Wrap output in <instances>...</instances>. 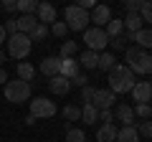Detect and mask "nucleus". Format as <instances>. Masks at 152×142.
<instances>
[{
  "mask_svg": "<svg viewBox=\"0 0 152 142\" xmlns=\"http://www.w3.org/2000/svg\"><path fill=\"white\" fill-rule=\"evenodd\" d=\"M8 41V33H5V26H0V46Z\"/></svg>",
  "mask_w": 152,
  "mask_h": 142,
  "instance_id": "44",
  "label": "nucleus"
},
{
  "mask_svg": "<svg viewBox=\"0 0 152 142\" xmlns=\"http://www.w3.org/2000/svg\"><path fill=\"white\" fill-rule=\"evenodd\" d=\"M79 74H81V66H79L76 59H61V76H66L71 81V79L79 76Z\"/></svg>",
  "mask_w": 152,
  "mask_h": 142,
  "instance_id": "16",
  "label": "nucleus"
},
{
  "mask_svg": "<svg viewBox=\"0 0 152 142\" xmlns=\"http://www.w3.org/2000/svg\"><path fill=\"white\" fill-rule=\"evenodd\" d=\"M3 8H5V13L18 10V0H3Z\"/></svg>",
  "mask_w": 152,
  "mask_h": 142,
  "instance_id": "41",
  "label": "nucleus"
},
{
  "mask_svg": "<svg viewBox=\"0 0 152 142\" xmlns=\"http://www.w3.org/2000/svg\"><path fill=\"white\" fill-rule=\"evenodd\" d=\"M38 23H41V26H48V23H51V26H53V23H56V8L53 5H51V3H38Z\"/></svg>",
  "mask_w": 152,
  "mask_h": 142,
  "instance_id": "13",
  "label": "nucleus"
},
{
  "mask_svg": "<svg viewBox=\"0 0 152 142\" xmlns=\"http://www.w3.org/2000/svg\"><path fill=\"white\" fill-rule=\"evenodd\" d=\"M114 142H140V135H137L134 127H122V130H117V140Z\"/></svg>",
  "mask_w": 152,
  "mask_h": 142,
  "instance_id": "21",
  "label": "nucleus"
},
{
  "mask_svg": "<svg viewBox=\"0 0 152 142\" xmlns=\"http://www.w3.org/2000/svg\"><path fill=\"white\" fill-rule=\"evenodd\" d=\"M117 140V127L114 124H102L96 130V142H114Z\"/></svg>",
  "mask_w": 152,
  "mask_h": 142,
  "instance_id": "19",
  "label": "nucleus"
},
{
  "mask_svg": "<svg viewBox=\"0 0 152 142\" xmlns=\"http://www.w3.org/2000/svg\"><path fill=\"white\" fill-rule=\"evenodd\" d=\"M112 119H114V112H112V109H99V122L112 124Z\"/></svg>",
  "mask_w": 152,
  "mask_h": 142,
  "instance_id": "39",
  "label": "nucleus"
},
{
  "mask_svg": "<svg viewBox=\"0 0 152 142\" xmlns=\"http://www.w3.org/2000/svg\"><path fill=\"white\" fill-rule=\"evenodd\" d=\"M5 99L13 104H23L31 99V84L28 81H20V79H15V81H8L5 84Z\"/></svg>",
  "mask_w": 152,
  "mask_h": 142,
  "instance_id": "6",
  "label": "nucleus"
},
{
  "mask_svg": "<svg viewBox=\"0 0 152 142\" xmlns=\"http://www.w3.org/2000/svg\"><path fill=\"white\" fill-rule=\"evenodd\" d=\"M31 48H33V41L28 38V36H23V33H15V36L8 38V56H10V59H18V61L28 59Z\"/></svg>",
  "mask_w": 152,
  "mask_h": 142,
  "instance_id": "3",
  "label": "nucleus"
},
{
  "mask_svg": "<svg viewBox=\"0 0 152 142\" xmlns=\"http://www.w3.org/2000/svg\"><path fill=\"white\" fill-rule=\"evenodd\" d=\"M3 64H5V51L0 48V69H3Z\"/></svg>",
  "mask_w": 152,
  "mask_h": 142,
  "instance_id": "45",
  "label": "nucleus"
},
{
  "mask_svg": "<svg viewBox=\"0 0 152 142\" xmlns=\"http://www.w3.org/2000/svg\"><path fill=\"white\" fill-rule=\"evenodd\" d=\"M140 18H142V23H152V3H145L142 5V10H140Z\"/></svg>",
  "mask_w": 152,
  "mask_h": 142,
  "instance_id": "37",
  "label": "nucleus"
},
{
  "mask_svg": "<svg viewBox=\"0 0 152 142\" xmlns=\"http://www.w3.org/2000/svg\"><path fill=\"white\" fill-rule=\"evenodd\" d=\"M114 66H117V56H114L112 51H102V53H99V69L102 71H112Z\"/></svg>",
  "mask_w": 152,
  "mask_h": 142,
  "instance_id": "22",
  "label": "nucleus"
},
{
  "mask_svg": "<svg viewBox=\"0 0 152 142\" xmlns=\"http://www.w3.org/2000/svg\"><path fill=\"white\" fill-rule=\"evenodd\" d=\"M66 142H86V135H84V130L71 127V130L66 132Z\"/></svg>",
  "mask_w": 152,
  "mask_h": 142,
  "instance_id": "31",
  "label": "nucleus"
},
{
  "mask_svg": "<svg viewBox=\"0 0 152 142\" xmlns=\"http://www.w3.org/2000/svg\"><path fill=\"white\" fill-rule=\"evenodd\" d=\"M48 33H51V31H48V26H41V23H38L28 38H31V41H46V36H48Z\"/></svg>",
  "mask_w": 152,
  "mask_h": 142,
  "instance_id": "29",
  "label": "nucleus"
},
{
  "mask_svg": "<svg viewBox=\"0 0 152 142\" xmlns=\"http://www.w3.org/2000/svg\"><path fill=\"white\" fill-rule=\"evenodd\" d=\"M107 81H109V91H114V94H127V91H132V89H134L137 79H134V74L129 71V66L117 64L112 71H109Z\"/></svg>",
  "mask_w": 152,
  "mask_h": 142,
  "instance_id": "1",
  "label": "nucleus"
},
{
  "mask_svg": "<svg viewBox=\"0 0 152 142\" xmlns=\"http://www.w3.org/2000/svg\"><path fill=\"white\" fill-rule=\"evenodd\" d=\"M134 117H142V119H152V107L150 104H134Z\"/></svg>",
  "mask_w": 152,
  "mask_h": 142,
  "instance_id": "30",
  "label": "nucleus"
},
{
  "mask_svg": "<svg viewBox=\"0 0 152 142\" xmlns=\"http://www.w3.org/2000/svg\"><path fill=\"white\" fill-rule=\"evenodd\" d=\"M122 23H124V28H127V33H129V36H132V33H137V31H142V28H145V23H142V18L137 15V13H129V15H127V18H124Z\"/></svg>",
  "mask_w": 152,
  "mask_h": 142,
  "instance_id": "20",
  "label": "nucleus"
},
{
  "mask_svg": "<svg viewBox=\"0 0 152 142\" xmlns=\"http://www.w3.org/2000/svg\"><path fill=\"white\" fill-rule=\"evenodd\" d=\"M15 23H18V33H23V36H31L33 28L38 26V18H36V15H20Z\"/></svg>",
  "mask_w": 152,
  "mask_h": 142,
  "instance_id": "18",
  "label": "nucleus"
},
{
  "mask_svg": "<svg viewBox=\"0 0 152 142\" xmlns=\"http://www.w3.org/2000/svg\"><path fill=\"white\" fill-rule=\"evenodd\" d=\"M142 5H145L142 0H127V3H124V8H127V15H129V13H137V15H140Z\"/></svg>",
  "mask_w": 152,
  "mask_h": 142,
  "instance_id": "35",
  "label": "nucleus"
},
{
  "mask_svg": "<svg viewBox=\"0 0 152 142\" xmlns=\"http://www.w3.org/2000/svg\"><path fill=\"white\" fill-rule=\"evenodd\" d=\"M56 112H58L56 109V102H51V99H46V97L31 99V117H36V119H48Z\"/></svg>",
  "mask_w": 152,
  "mask_h": 142,
  "instance_id": "7",
  "label": "nucleus"
},
{
  "mask_svg": "<svg viewBox=\"0 0 152 142\" xmlns=\"http://www.w3.org/2000/svg\"><path fill=\"white\" fill-rule=\"evenodd\" d=\"M64 119H66V122H79V119H81V107L69 104V107L64 109Z\"/></svg>",
  "mask_w": 152,
  "mask_h": 142,
  "instance_id": "26",
  "label": "nucleus"
},
{
  "mask_svg": "<svg viewBox=\"0 0 152 142\" xmlns=\"http://www.w3.org/2000/svg\"><path fill=\"white\" fill-rule=\"evenodd\" d=\"M124 53H127V66H129L132 74H145V76L150 74L152 76V56L147 51L137 48V46H129Z\"/></svg>",
  "mask_w": 152,
  "mask_h": 142,
  "instance_id": "2",
  "label": "nucleus"
},
{
  "mask_svg": "<svg viewBox=\"0 0 152 142\" xmlns=\"http://www.w3.org/2000/svg\"><path fill=\"white\" fill-rule=\"evenodd\" d=\"M127 36V41H134L137 43V48H142V51H147V48H152V28H142V31H137V33H124Z\"/></svg>",
  "mask_w": 152,
  "mask_h": 142,
  "instance_id": "10",
  "label": "nucleus"
},
{
  "mask_svg": "<svg viewBox=\"0 0 152 142\" xmlns=\"http://www.w3.org/2000/svg\"><path fill=\"white\" fill-rule=\"evenodd\" d=\"M81 119L86 122V124L99 122V109L94 107V104H84V107H81Z\"/></svg>",
  "mask_w": 152,
  "mask_h": 142,
  "instance_id": "23",
  "label": "nucleus"
},
{
  "mask_svg": "<svg viewBox=\"0 0 152 142\" xmlns=\"http://www.w3.org/2000/svg\"><path fill=\"white\" fill-rule=\"evenodd\" d=\"M48 31H51V33H53L56 38H64V36H66V31H69V28H66V23H64V20H56V23H53V26H51V28H48Z\"/></svg>",
  "mask_w": 152,
  "mask_h": 142,
  "instance_id": "34",
  "label": "nucleus"
},
{
  "mask_svg": "<svg viewBox=\"0 0 152 142\" xmlns=\"http://www.w3.org/2000/svg\"><path fill=\"white\" fill-rule=\"evenodd\" d=\"M91 104L96 107V109H109L112 104H117V94L109 91V89H96V91H94Z\"/></svg>",
  "mask_w": 152,
  "mask_h": 142,
  "instance_id": "9",
  "label": "nucleus"
},
{
  "mask_svg": "<svg viewBox=\"0 0 152 142\" xmlns=\"http://www.w3.org/2000/svg\"><path fill=\"white\" fill-rule=\"evenodd\" d=\"M104 33H107L109 38H117V36L124 33V23H122V20H109L107 28H104Z\"/></svg>",
  "mask_w": 152,
  "mask_h": 142,
  "instance_id": "25",
  "label": "nucleus"
},
{
  "mask_svg": "<svg viewBox=\"0 0 152 142\" xmlns=\"http://www.w3.org/2000/svg\"><path fill=\"white\" fill-rule=\"evenodd\" d=\"M129 94H132V99H134L137 104H150L152 102V89H150L147 81H137L134 89H132Z\"/></svg>",
  "mask_w": 152,
  "mask_h": 142,
  "instance_id": "12",
  "label": "nucleus"
},
{
  "mask_svg": "<svg viewBox=\"0 0 152 142\" xmlns=\"http://www.w3.org/2000/svg\"><path fill=\"white\" fill-rule=\"evenodd\" d=\"M89 20L94 23V28H107V23L112 20V10H109V5L96 3L94 10H91V15H89Z\"/></svg>",
  "mask_w": 152,
  "mask_h": 142,
  "instance_id": "8",
  "label": "nucleus"
},
{
  "mask_svg": "<svg viewBox=\"0 0 152 142\" xmlns=\"http://www.w3.org/2000/svg\"><path fill=\"white\" fill-rule=\"evenodd\" d=\"M84 41H86V51H94V53H102L109 46V36L104 33V28H86L84 31Z\"/></svg>",
  "mask_w": 152,
  "mask_h": 142,
  "instance_id": "5",
  "label": "nucleus"
},
{
  "mask_svg": "<svg viewBox=\"0 0 152 142\" xmlns=\"http://www.w3.org/2000/svg\"><path fill=\"white\" fill-rule=\"evenodd\" d=\"M71 86H79V89L89 86V76H86V74H84V71H81L79 76H74V79H71Z\"/></svg>",
  "mask_w": 152,
  "mask_h": 142,
  "instance_id": "36",
  "label": "nucleus"
},
{
  "mask_svg": "<svg viewBox=\"0 0 152 142\" xmlns=\"http://www.w3.org/2000/svg\"><path fill=\"white\" fill-rule=\"evenodd\" d=\"M48 89H51V94H56V97H64V94H69V89H71V81L66 76H53L48 81Z\"/></svg>",
  "mask_w": 152,
  "mask_h": 142,
  "instance_id": "15",
  "label": "nucleus"
},
{
  "mask_svg": "<svg viewBox=\"0 0 152 142\" xmlns=\"http://www.w3.org/2000/svg\"><path fill=\"white\" fill-rule=\"evenodd\" d=\"M41 74L48 79L58 76L61 74V56H46L43 61H41Z\"/></svg>",
  "mask_w": 152,
  "mask_h": 142,
  "instance_id": "11",
  "label": "nucleus"
},
{
  "mask_svg": "<svg viewBox=\"0 0 152 142\" xmlns=\"http://www.w3.org/2000/svg\"><path fill=\"white\" fill-rule=\"evenodd\" d=\"M76 61H79V66H81V69H86V71L99 69V53H94V51H84Z\"/></svg>",
  "mask_w": 152,
  "mask_h": 142,
  "instance_id": "17",
  "label": "nucleus"
},
{
  "mask_svg": "<svg viewBox=\"0 0 152 142\" xmlns=\"http://www.w3.org/2000/svg\"><path fill=\"white\" fill-rule=\"evenodd\" d=\"M76 41H64L61 43V59H74V53H76Z\"/></svg>",
  "mask_w": 152,
  "mask_h": 142,
  "instance_id": "28",
  "label": "nucleus"
},
{
  "mask_svg": "<svg viewBox=\"0 0 152 142\" xmlns=\"http://www.w3.org/2000/svg\"><path fill=\"white\" fill-rule=\"evenodd\" d=\"M147 84H150V89H152V76H150V81H147Z\"/></svg>",
  "mask_w": 152,
  "mask_h": 142,
  "instance_id": "46",
  "label": "nucleus"
},
{
  "mask_svg": "<svg viewBox=\"0 0 152 142\" xmlns=\"http://www.w3.org/2000/svg\"><path fill=\"white\" fill-rule=\"evenodd\" d=\"M94 91H96L94 86H84V89H81V102H84V104H91V99H94Z\"/></svg>",
  "mask_w": 152,
  "mask_h": 142,
  "instance_id": "38",
  "label": "nucleus"
},
{
  "mask_svg": "<svg viewBox=\"0 0 152 142\" xmlns=\"http://www.w3.org/2000/svg\"><path fill=\"white\" fill-rule=\"evenodd\" d=\"M134 130H137V135H140V137H150V140H152V119L140 122V124H137Z\"/></svg>",
  "mask_w": 152,
  "mask_h": 142,
  "instance_id": "32",
  "label": "nucleus"
},
{
  "mask_svg": "<svg viewBox=\"0 0 152 142\" xmlns=\"http://www.w3.org/2000/svg\"><path fill=\"white\" fill-rule=\"evenodd\" d=\"M18 10H20L23 15H33V13L38 10V3L36 0H18Z\"/></svg>",
  "mask_w": 152,
  "mask_h": 142,
  "instance_id": "27",
  "label": "nucleus"
},
{
  "mask_svg": "<svg viewBox=\"0 0 152 142\" xmlns=\"http://www.w3.org/2000/svg\"><path fill=\"white\" fill-rule=\"evenodd\" d=\"M8 81H10V79H8V71H5V69H0V84H3V86H5Z\"/></svg>",
  "mask_w": 152,
  "mask_h": 142,
  "instance_id": "43",
  "label": "nucleus"
},
{
  "mask_svg": "<svg viewBox=\"0 0 152 142\" xmlns=\"http://www.w3.org/2000/svg\"><path fill=\"white\" fill-rule=\"evenodd\" d=\"M109 46H112V51H127V36L122 33L117 38H109Z\"/></svg>",
  "mask_w": 152,
  "mask_h": 142,
  "instance_id": "33",
  "label": "nucleus"
},
{
  "mask_svg": "<svg viewBox=\"0 0 152 142\" xmlns=\"http://www.w3.org/2000/svg\"><path fill=\"white\" fill-rule=\"evenodd\" d=\"M114 117L122 122L124 127H134V109H132L129 104H117V109H114Z\"/></svg>",
  "mask_w": 152,
  "mask_h": 142,
  "instance_id": "14",
  "label": "nucleus"
},
{
  "mask_svg": "<svg viewBox=\"0 0 152 142\" xmlns=\"http://www.w3.org/2000/svg\"><path fill=\"white\" fill-rule=\"evenodd\" d=\"M33 76H36V69H33L28 61H20V64H18V79H20V81H31Z\"/></svg>",
  "mask_w": 152,
  "mask_h": 142,
  "instance_id": "24",
  "label": "nucleus"
},
{
  "mask_svg": "<svg viewBox=\"0 0 152 142\" xmlns=\"http://www.w3.org/2000/svg\"><path fill=\"white\" fill-rule=\"evenodd\" d=\"M5 33H8V38L15 36V33H18V23L15 20H5Z\"/></svg>",
  "mask_w": 152,
  "mask_h": 142,
  "instance_id": "40",
  "label": "nucleus"
},
{
  "mask_svg": "<svg viewBox=\"0 0 152 142\" xmlns=\"http://www.w3.org/2000/svg\"><path fill=\"white\" fill-rule=\"evenodd\" d=\"M76 5L81 8V10H94V5H96V3H94V0H79Z\"/></svg>",
  "mask_w": 152,
  "mask_h": 142,
  "instance_id": "42",
  "label": "nucleus"
},
{
  "mask_svg": "<svg viewBox=\"0 0 152 142\" xmlns=\"http://www.w3.org/2000/svg\"><path fill=\"white\" fill-rule=\"evenodd\" d=\"M64 23H66L69 31H86L89 13L81 10L79 5H66V10H64Z\"/></svg>",
  "mask_w": 152,
  "mask_h": 142,
  "instance_id": "4",
  "label": "nucleus"
}]
</instances>
